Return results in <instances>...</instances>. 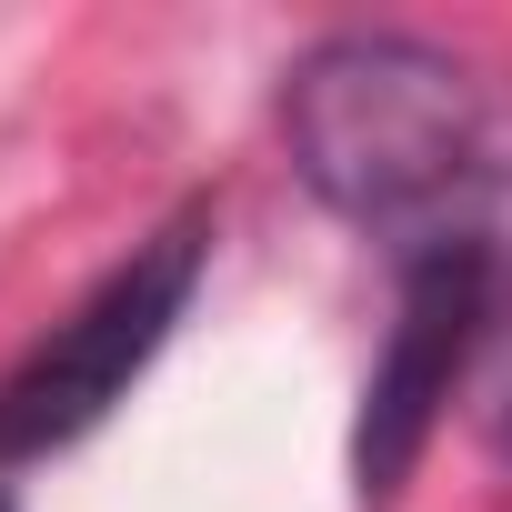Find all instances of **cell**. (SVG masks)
<instances>
[{"instance_id": "cell-4", "label": "cell", "mask_w": 512, "mask_h": 512, "mask_svg": "<svg viewBox=\"0 0 512 512\" xmlns=\"http://www.w3.org/2000/svg\"><path fill=\"white\" fill-rule=\"evenodd\" d=\"M0 512H11V502H0Z\"/></svg>"}, {"instance_id": "cell-3", "label": "cell", "mask_w": 512, "mask_h": 512, "mask_svg": "<svg viewBox=\"0 0 512 512\" xmlns=\"http://www.w3.org/2000/svg\"><path fill=\"white\" fill-rule=\"evenodd\" d=\"M482 322H492V251L482 241L402 262V312H392V342H382V362L362 382V412H352V492L362 502L402 492L442 402L462 392V362L482 352Z\"/></svg>"}, {"instance_id": "cell-2", "label": "cell", "mask_w": 512, "mask_h": 512, "mask_svg": "<svg viewBox=\"0 0 512 512\" xmlns=\"http://www.w3.org/2000/svg\"><path fill=\"white\" fill-rule=\"evenodd\" d=\"M201 262H211V211L161 221L131 262H111L71 302V322H51V342L0 382V462H41V452L81 442L151 372V352L171 342V322L201 292Z\"/></svg>"}, {"instance_id": "cell-1", "label": "cell", "mask_w": 512, "mask_h": 512, "mask_svg": "<svg viewBox=\"0 0 512 512\" xmlns=\"http://www.w3.org/2000/svg\"><path fill=\"white\" fill-rule=\"evenodd\" d=\"M282 141L342 221L402 241L412 262L482 241L472 201L492 191V111L452 51L412 31L312 41L282 81Z\"/></svg>"}]
</instances>
